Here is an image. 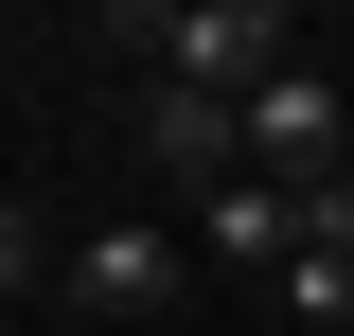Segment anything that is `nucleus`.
Wrapping results in <instances>:
<instances>
[{
	"label": "nucleus",
	"instance_id": "1",
	"mask_svg": "<svg viewBox=\"0 0 354 336\" xmlns=\"http://www.w3.org/2000/svg\"><path fill=\"white\" fill-rule=\"evenodd\" d=\"M88 36L124 53L142 88H230V106H248V88L301 53V18H283V0H88Z\"/></svg>",
	"mask_w": 354,
	"mask_h": 336
},
{
	"label": "nucleus",
	"instance_id": "2",
	"mask_svg": "<svg viewBox=\"0 0 354 336\" xmlns=\"http://www.w3.org/2000/svg\"><path fill=\"white\" fill-rule=\"evenodd\" d=\"M248 177H283V195H337L354 177V88L319 71V53H283V71L248 88Z\"/></svg>",
	"mask_w": 354,
	"mask_h": 336
},
{
	"label": "nucleus",
	"instance_id": "3",
	"mask_svg": "<svg viewBox=\"0 0 354 336\" xmlns=\"http://www.w3.org/2000/svg\"><path fill=\"white\" fill-rule=\"evenodd\" d=\"M142 160H160L177 195L213 212L230 177H248V106H230V88H142Z\"/></svg>",
	"mask_w": 354,
	"mask_h": 336
},
{
	"label": "nucleus",
	"instance_id": "4",
	"mask_svg": "<svg viewBox=\"0 0 354 336\" xmlns=\"http://www.w3.org/2000/svg\"><path fill=\"white\" fill-rule=\"evenodd\" d=\"M53 301H88V319H160V301H177V230H142V212L71 230V283H53Z\"/></svg>",
	"mask_w": 354,
	"mask_h": 336
},
{
	"label": "nucleus",
	"instance_id": "5",
	"mask_svg": "<svg viewBox=\"0 0 354 336\" xmlns=\"http://www.w3.org/2000/svg\"><path fill=\"white\" fill-rule=\"evenodd\" d=\"M301 230H319V195H283V177H230V195L195 212V248L248 265V283H283V265H301Z\"/></svg>",
	"mask_w": 354,
	"mask_h": 336
},
{
	"label": "nucleus",
	"instance_id": "6",
	"mask_svg": "<svg viewBox=\"0 0 354 336\" xmlns=\"http://www.w3.org/2000/svg\"><path fill=\"white\" fill-rule=\"evenodd\" d=\"M266 301H283L301 336H354V248H319V230H301V265H283Z\"/></svg>",
	"mask_w": 354,
	"mask_h": 336
},
{
	"label": "nucleus",
	"instance_id": "7",
	"mask_svg": "<svg viewBox=\"0 0 354 336\" xmlns=\"http://www.w3.org/2000/svg\"><path fill=\"white\" fill-rule=\"evenodd\" d=\"M337 18H354V0H337Z\"/></svg>",
	"mask_w": 354,
	"mask_h": 336
}]
</instances>
